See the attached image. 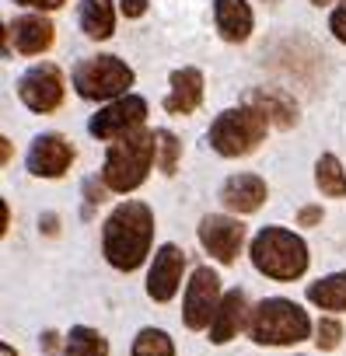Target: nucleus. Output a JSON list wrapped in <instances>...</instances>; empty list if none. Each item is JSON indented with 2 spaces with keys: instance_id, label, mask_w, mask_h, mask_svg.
Wrapping results in <instances>:
<instances>
[{
  "instance_id": "f257e3e1",
  "label": "nucleus",
  "mask_w": 346,
  "mask_h": 356,
  "mask_svg": "<svg viewBox=\"0 0 346 356\" xmlns=\"http://www.w3.org/2000/svg\"><path fill=\"white\" fill-rule=\"evenodd\" d=\"M150 238H154V213L147 203H123L109 213L105 227H102V252L109 259L112 269L119 273H133L143 266L147 252H150Z\"/></svg>"
},
{
  "instance_id": "f03ea898",
  "label": "nucleus",
  "mask_w": 346,
  "mask_h": 356,
  "mask_svg": "<svg viewBox=\"0 0 346 356\" xmlns=\"http://www.w3.org/2000/svg\"><path fill=\"white\" fill-rule=\"evenodd\" d=\"M154 147H157V133L129 129V133L116 136L109 147V157H105V171H102L105 186L112 193L140 189L150 171V161H154Z\"/></svg>"
},
{
  "instance_id": "7ed1b4c3",
  "label": "nucleus",
  "mask_w": 346,
  "mask_h": 356,
  "mask_svg": "<svg viewBox=\"0 0 346 356\" xmlns=\"http://www.w3.org/2000/svg\"><path fill=\"white\" fill-rule=\"evenodd\" d=\"M252 266L259 273H266L269 280L290 283V280L304 276V269H308V245L294 231L266 227L252 241Z\"/></svg>"
},
{
  "instance_id": "20e7f679",
  "label": "nucleus",
  "mask_w": 346,
  "mask_h": 356,
  "mask_svg": "<svg viewBox=\"0 0 346 356\" xmlns=\"http://www.w3.org/2000/svg\"><path fill=\"white\" fill-rule=\"evenodd\" d=\"M311 321L304 314V307H297L294 300L283 297H269L259 300L249 314V335L259 346H294L301 339H308Z\"/></svg>"
},
{
  "instance_id": "39448f33",
  "label": "nucleus",
  "mask_w": 346,
  "mask_h": 356,
  "mask_svg": "<svg viewBox=\"0 0 346 356\" xmlns=\"http://www.w3.org/2000/svg\"><path fill=\"white\" fill-rule=\"evenodd\" d=\"M266 126H269V115L259 105L228 108L210 126V147L224 157H245L266 140Z\"/></svg>"
},
{
  "instance_id": "423d86ee",
  "label": "nucleus",
  "mask_w": 346,
  "mask_h": 356,
  "mask_svg": "<svg viewBox=\"0 0 346 356\" xmlns=\"http://www.w3.org/2000/svg\"><path fill=\"white\" fill-rule=\"evenodd\" d=\"M129 84H133V70H129L119 56H95V60L77 63V70H74V88H77V95H81V98H91V102L116 98V95H123Z\"/></svg>"
},
{
  "instance_id": "0eeeda50",
  "label": "nucleus",
  "mask_w": 346,
  "mask_h": 356,
  "mask_svg": "<svg viewBox=\"0 0 346 356\" xmlns=\"http://www.w3.org/2000/svg\"><path fill=\"white\" fill-rule=\"evenodd\" d=\"M217 304H221V276L214 269H196L189 286H186V307H182V318H186V328L200 332V328H210L214 314H217Z\"/></svg>"
},
{
  "instance_id": "6e6552de",
  "label": "nucleus",
  "mask_w": 346,
  "mask_h": 356,
  "mask_svg": "<svg viewBox=\"0 0 346 356\" xmlns=\"http://www.w3.org/2000/svg\"><path fill=\"white\" fill-rule=\"evenodd\" d=\"M18 95H22V102L32 112H42L46 115V112L60 108V102H63V74L53 63H39V67H32L22 77Z\"/></svg>"
},
{
  "instance_id": "1a4fd4ad",
  "label": "nucleus",
  "mask_w": 346,
  "mask_h": 356,
  "mask_svg": "<svg viewBox=\"0 0 346 356\" xmlns=\"http://www.w3.org/2000/svg\"><path fill=\"white\" fill-rule=\"evenodd\" d=\"M143 119H147V102L136 98V95H126V98L112 102L109 108L95 112V119L88 122V129H91V136H98V140H116V136L136 129Z\"/></svg>"
},
{
  "instance_id": "9d476101",
  "label": "nucleus",
  "mask_w": 346,
  "mask_h": 356,
  "mask_svg": "<svg viewBox=\"0 0 346 356\" xmlns=\"http://www.w3.org/2000/svg\"><path fill=\"white\" fill-rule=\"evenodd\" d=\"M182 269H186V255L179 245H161L157 255H154V266L147 273V293L150 300L157 304H168L171 297L179 293V283H182Z\"/></svg>"
},
{
  "instance_id": "9b49d317",
  "label": "nucleus",
  "mask_w": 346,
  "mask_h": 356,
  "mask_svg": "<svg viewBox=\"0 0 346 356\" xmlns=\"http://www.w3.org/2000/svg\"><path fill=\"white\" fill-rule=\"evenodd\" d=\"M242 241H245V224L231 220V217H203L200 220V245L224 266H231L242 252Z\"/></svg>"
},
{
  "instance_id": "f8f14e48",
  "label": "nucleus",
  "mask_w": 346,
  "mask_h": 356,
  "mask_svg": "<svg viewBox=\"0 0 346 356\" xmlns=\"http://www.w3.org/2000/svg\"><path fill=\"white\" fill-rule=\"evenodd\" d=\"M74 161V147L60 136V133H46L32 143L29 150V171L39 178H60Z\"/></svg>"
},
{
  "instance_id": "ddd939ff",
  "label": "nucleus",
  "mask_w": 346,
  "mask_h": 356,
  "mask_svg": "<svg viewBox=\"0 0 346 356\" xmlns=\"http://www.w3.org/2000/svg\"><path fill=\"white\" fill-rule=\"evenodd\" d=\"M221 203L231 213H255L266 203V182L259 175H231L221 189Z\"/></svg>"
},
{
  "instance_id": "4468645a",
  "label": "nucleus",
  "mask_w": 346,
  "mask_h": 356,
  "mask_svg": "<svg viewBox=\"0 0 346 356\" xmlns=\"http://www.w3.org/2000/svg\"><path fill=\"white\" fill-rule=\"evenodd\" d=\"M203 102V74L196 67H182L171 74V91L164 98V112L171 115H189Z\"/></svg>"
},
{
  "instance_id": "2eb2a0df",
  "label": "nucleus",
  "mask_w": 346,
  "mask_h": 356,
  "mask_svg": "<svg viewBox=\"0 0 346 356\" xmlns=\"http://www.w3.org/2000/svg\"><path fill=\"white\" fill-rule=\"evenodd\" d=\"M245 311H249L245 293H242V290H228V293L221 297V304H217L214 321H210V342L224 346L228 339H235L238 328L245 325Z\"/></svg>"
},
{
  "instance_id": "dca6fc26",
  "label": "nucleus",
  "mask_w": 346,
  "mask_h": 356,
  "mask_svg": "<svg viewBox=\"0 0 346 356\" xmlns=\"http://www.w3.org/2000/svg\"><path fill=\"white\" fill-rule=\"evenodd\" d=\"M8 35L15 39V49L25 56H36L42 49L53 46V22H46L42 15H25L15 25H8Z\"/></svg>"
},
{
  "instance_id": "f3484780",
  "label": "nucleus",
  "mask_w": 346,
  "mask_h": 356,
  "mask_svg": "<svg viewBox=\"0 0 346 356\" xmlns=\"http://www.w3.org/2000/svg\"><path fill=\"white\" fill-rule=\"evenodd\" d=\"M214 15L228 42H245L252 35V8L245 0H214Z\"/></svg>"
},
{
  "instance_id": "a211bd4d",
  "label": "nucleus",
  "mask_w": 346,
  "mask_h": 356,
  "mask_svg": "<svg viewBox=\"0 0 346 356\" xmlns=\"http://www.w3.org/2000/svg\"><path fill=\"white\" fill-rule=\"evenodd\" d=\"M249 102L259 105V108L269 115V122H276L280 129H290V126L297 122V105H294V98L283 95V91H276V88H255V91L249 95Z\"/></svg>"
},
{
  "instance_id": "6ab92c4d",
  "label": "nucleus",
  "mask_w": 346,
  "mask_h": 356,
  "mask_svg": "<svg viewBox=\"0 0 346 356\" xmlns=\"http://www.w3.org/2000/svg\"><path fill=\"white\" fill-rule=\"evenodd\" d=\"M308 300L325 311H346V273H332L308 286Z\"/></svg>"
},
{
  "instance_id": "aec40b11",
  "label": "nucleus",
  "mask_w": 346,
  "mask_h": 356,
  "mask_svg": "<svg viewBox=\"0 0 346 356\" xmlns=\"http://www.w3.org/2000/svg\"><path fill=\"white\" fill-rule=\"evenodd\" d=\"M112 0H84L81 8V29L88 39H109L112 35Z\"/></svg>"
},
{
  "instance_id": "412c9836",
  "label": "nucleus",
  "mask_w": 346,
  "mask_h": 356,
  "mask_svg": "<svg viewBox=\"0 0 346 356\" xmlns=\"http://www.w3.org/2000/svg\"><path fill=\"white\" fill-rule=\"evenodd\" d=\"M315 182L322 189V196H332V200H343L346 196V171L339 164L336 154H322L318 164H315Z\"/></svg>"
},
{
  "instance_id": "4be33fe9",
  "label": "nucleus",
  "mask_w": 346,
  "mask_h": 356,
  "mask_svg": "<svg viewBox=\"0 0 346 356\" xmlns=\"http://www.w3.org/2000/svg\"><path fill=\"white\" fill-rule=\"evenodd\" d=\"M63 356H109V342L102 332L77 325V328H70V335L63 342Z\"/></svg>"
},
{
  "instance_id": "5701e85b",
  "label": "nucleus",
  "mask_w": 346,
  "mask_h": 356,
  "mask_svg": "<svg viewBox=\"0 0 346 356\" xmlns=\"http://www.w3.org/2000/svg\"><path fill=\"white\" fill-rule=\"evenodd\" d=\"M133 356H175V346L161 328H140L133 339Z\"/></svg>"
},
{
  "instance_id": "b1692460",
  "label": "nucleus",
  "mask_w": 346,
  "mask_h": 356,
  "mask_svg": "<svg viewBox=\"0 0 346 356\" xmlns=\"http://www.w3.org/2000/svg\"><path fill=\"white\" fill-rule=\"evenodd\" d=\"M179 154H182V147H179L175 133L157 129V168H161L164 175H175V168H179Z\"/></svg>"
},
{
  "instance_id": "393cba45",
  "label": "nucleus",
  "mask_w": 346,
  "mask_h": 356,
  "mask_svg": "<svg viewBox=\"0 0 346 356\" xmlns=\"http://www.w3.org/2000/svg\"><path fill=\"white\" fill-rule=\"evenodd\" d=\"M339 339H343V325L332 318H322L318 321V349H336Z\"/></svg>"
},
{
  "instance_id": "a878e982",
  "label": "nucleus",
  "mask_w": 346,
  "mask_h": 356,
  "mask_svg": "<svg viewBox=\"0 0 346 356\" xmlns=\"http://www.w3.org/2000/svg\"><path fill=\"white\" fill-rule=\"evenodd\" d=\"M329 29H332V35L339 39V42H346V0L332 11V18H329Z\"/></svg>"
},
{
  "instance_id": "bb28decb",
  "label": "nucleus",
  "mask_w": 346,
  "mask_h": 356,
  "mask_svg": "<svg viewBox=\"0 0 346 356\" xmlns=\"http://www.w3.org/2000/svg\"><path fill=\"white\" fill-rule=\"evenodd\" d=\"M119 8H123L126 18H140L147 11V0H119Z\"/></svg>"
},
{
  "instance_id": "cd10ccee",
  "label": "nucleus",
  "mask_w": 346,
  "mask_h": 356,
  "mask_svg": "<svg viewBox=\"0 0 346 356\" xmlns=\"http://www.w3.org/2000/svg\"><path fill=\"white\" fill-rule=\"evenodd\" d=\"M297 224H308V227L322 224V210H318V207H304V210L297 213Z\"/></svg>"
},
{
  "instance_id": "c85d7f7f",
  "label": "nucleus",
  "mask_w": 346,
  "mask_h": 356,
  "mask_svg": "<svg viewBox=\"0 0 346 356\" xmlns=\"http://www.w3.org/2000/svg\"><path fill=\"white\" fill-rule=\"evenodd\" d=\"M15 4H25V8H42V11H56L63 0H15Z\"/></svg>"
},
{
  "instance_id": "c756f323",
  "label": "nucleus",
  "mask_w": 346,
  "mask_h": 356,
  "mask_svg": "<svg viewBox=\"0 0 346 356\" xmlns=\"http://www.w3.org/2000/svg\"><path fill=\"white\" fill-rule=\"evenodd\" d=\"M84 189H88V203H102V200H105V189H109V186H105V189H102V186L95 189V178H88V182H84Z\"/></svg>"
},
{
  "instance_id": "7c9ffc66",
  "label": "nucleus",
  "mask_w": 346,
  "mask_h": 356,
  "mask_svg": "<svg viewBox=\"0 0 346 356\" xmlns=\"http://www.w3.org/2000/svg\"><path fill=\"white\" fill-rule=\"evenodd\" d=\"M42 342H46V353H56V342H60V335H56V332H46V339H42Z\"/></svg>"
},
{
  "instance_id": "2f4dec72",
  "label": "nucleus",
  "mask_w": 346,
  "mask_h": 356,
  "mask_svg": "<svg viewBox=\"0 0 346 356\" xmlns=\"http://www.w3.org/2000/svg\"><path fill=\"white\" fill-rule=\"evenodd\" d=\"M42 224H46V234H56V217H53V213H46Z\"/></svg>"
},
{
  "instance_id": "473e14b6",
  "label": "nucleus",
  "mask_w": 346,
  "mask_h": 356,
  "mask_svg": "<svg viewBox=\"0 0 346 356\" xmlns=\"http://www.w3.org/2000/svg\"><path fill=\"white\" fill-rule=\"evenodd\" d=\"M0 356H18V353H15L11 346H0Z\"/></svg>"
},
{
  "instance_id": "72a5a7b5",
  "label": "nucleus",
  "mask_w": 346,
  "mask_h": 356,
  "mask_svg": "<svg viewBox=\"0 0 346 356\" xmlns=\"http://www.w3.org/2000/svg\"><path fill=\"white\" fill-rule=\"evenodd\" d=\"M311 4H315V8H325V4H332V0H311Z\"/></svg>"
}]
</instances>
